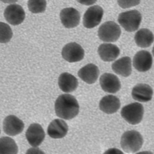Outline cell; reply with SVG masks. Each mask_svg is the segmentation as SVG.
<instances>
[{"mask_svg":"<svg viewBox=\"0 0 154 154\" xmlns=\"http://www.w3.org/2000/svg\"><path fill=\"white\" fill-rule=\"evenodd\" d=\"M0 133H1V130H0Z\"/></svg>","mask_w":154,"mask_h":154,"instance_id":"32","label":"cell"},{"mask_svg":"<svg viewBox=\"0 0 154 154\" xmlns=\"http://www.w3.org/2000/svg\"><path fill=\"white\" fill-rule=\"evenodd\" d=\"M142 20V16L140 12L132 10L124 12L119 16V23L127 32H132L139 29Z\"/></svg>","mask_w":154,"mask_h":154,"instance_id":"3","label":"cell"},{"mask_svg":"<svg viewBox=\"0 0 154 154\" xmlns=\"http://www.w3.org/2000/svg\"><path fill=\"white\" fill-rule=\"evenodd\" d=\"M27 5L32 13H43L46 9V2L45 0H28Z\"/></svg>","mask_w":154,"mask_h":154,"instance_id":"23","label":"cell"},{"mask_svg":"<svg viewBox=\"0 0 154 154\" xmlns=\"http://www.w3.org/2000/svg\"><path fill=\"white\" fill-rule=\"evenodd\" d=\"M133 63L134 68L139 72H146L152 66V56L147 51L141 50L135 54Z\"/></svg>","mask_w":154,"mask_h":154,"instance_id":"11","label":"cell"},{"mask_svg":"<svg viewBox=\"0 0 154 154\" xmlns=\"http://www.w3.org/2000/svg\"><path fill=\"white\" fill-rule=\"evenodd\" d=\"M134 38L136 44L139 47L147 48L153 44L154 36L150 30L142 28L136 32Z\"/></svg>","mask_w":154,"mask_h":154,"instance_id":"21","label":"cell"},{"mask_svg":"<svg viewBox=\"0 0 154 154\" xmlns=\"http://www.w3.org/2000/svg\"><path fill=\"white\" fill-rule=\"evenodd\" d=\"M100 75V70L97 66L89 63L80 69L78 76L82 81L89 85L94 84Z\"/></svg>","mask_w":154,"mask_h":154,"instance_id":"18","label":"cell"},{"mask_svg":"<svg viewBox=\"0 0 154 154\" xmlns=\"http://www.w3.org/2000/svg\"><path fill=\"white\" fill-rule=\"evenodd\" d=\"M143 143L142 135L136 130L126 131L121 137V147L128 154L136 153L142 147Z\"/></svg>","mask_w":154,"mask_h":154,"instance_id":"2","label":"cell"},{"mask_svg":"<svg viewBox=\"0 0 154 154\" xmlns=\"http://www.w3.org/2000/svg\"><path fill=\"white\" fill-rule=\"evenodd\" d=\"M153 94V89L147 84H137L134 87L132 91V98L137 102L141 103L150 101Z\"/></svg>","mask_w":154,"mask_h":154,"instance_id":"15","label":"cell"},{"mask_svg":"<svg viewBox=\"0 0 154 154\" xmlns=\"http://www.w3.org/2000/svg\"><path fill=\"white\" fill-rule=\"evenodd\" d=\"M121 29L117 23L108 21L102 24L98 30V36L102 41L107 42H115L121 35Z\"/></svg>","mask_w":154,"mask_h":154,"instance_id":"5","label":"cell"},{"mask_svg":"<svg viewBox=\"0 0 154 154\" xmlns=\"http://www.w3.org/2000/svg\"><path fill=\"white\" fill-rule=\"evenodd\" d=\"M6 21L13 26H18L25 20L26 13L23 8L17 4H11L6 8L4 11Z\"/></svg>","mask_w":154,"mask_h":154,"instance_id":"8","label":"cell"},{"mask_svg":"<svg viewBox=\"0 0 154 154\" xmlns=\"http://www.w3.org/2000/svg\"><path fill=\"white\" fill-rule=\"evenodd\" d=\"M103 15V8L99 5L90 7L84 14L83 24L84 26L91 29L100 23Z\"/></svg>","mask_w":154,"mask_h":154,"instance_id":"7","label":"cell"},{"mask_svg":"<svg viewBox=\"0 0 154 154\" xmlns=\"http://www.w3.org/2000/svg\"><path fill=\"white\" fill-rule=\"evenodd\" d=\"M24 127L23 122L16 116H8L3 122L4 132L10 136H15L21 134Z\"/></svg>","mask_w":154,"mask_h":154,"instance_id":"10","label":"cell"},{"mask_svg":"<svg viewBox=\"0 0 154 154\" xmlns=\"http://www.w3.org/2000/svg\"><path fill=\"white\" fill-rule=\"evenodd\" d=\"M152 53H153V55H154V46L153 48V50H152Z\"/></svg>","mask_w":154,"mask_h":154,"instance_id":"31","label":"cell"},{"mask_svg":"<svg viewBox=\"0 0 154 154\" xmlns=\"http://www.w3.org/2000/svg\"><path fill=\"white\" fill-rule=\"evenodd\" d=\"M18 147L14 140L8 137L0 138V154H17Z\"/></svg>","mask_w":154,"mask_h":154,"instance_id":"22","label":"cell"},{"mask_svg":"<svg viewBox=\"0 0 154 154\" xmlns=\"http://www.w3.org/2000/svg\"><path fill=\"white\" fill-rule=\"evenodd\" d=\"M62 56L63 59L69 63L80 62L84 59L85 51L82 47L76 42H70L62 49Z\"/></svg>","mask_w":154,"mask_h":154,"instance_id":"6","label":"cell"},{"mask_svg":"<svg viewBox=\"0 0 154 154\" xmlns=\"http://www.w3.org/2000/svg\"><path fill=\"white\" fill-rule=\"evenodd\" d=\"M1 1L5 4H13L17 2L18 0H1Z\"/></svg>","mask_w":154,"mask_h":154,"instance_id":"29","label":"cell"},{"mask_svg":"<svg viewBox=\"0 0 154 154\" xmlns=\"http://www.w3.org/2000/svg\"><path fill=\"white\" fill-rule=\"evenodd\" d=\"M103 154H125L122 151L119 149L115 148H112L108 149L107 150L103 153Z\"/></svg>","mask_w":154,"mask_h":154,"instance_id":"27","label":"cell"},{"mask_svg":"<svg viewBox=\"0 0 154 154\" xmlns=\"http://www.w3.org/2000/svg\"><path fill=\"white\" fill-rule=\"evenodd\" d=\"M60 19L64 27L74 28L79 25L81 15L80 12L74 8H66L60 12Z\"/></svg>","mask_w":154,"mask_h":154,"instance_id":"13","label":"cell"},{"mask_svg":"<svg viewBox=\"0 0 154 154\" xmlns=\"http://www.w3.org/2000/svg\"><path fill=\"white\" fill-rule=\"evenodd\" d=\"M13 36L11 28L7 23L0 22V43L6 44L9 42Z\"/></svg>","mask_w":154,"mask_h":154,"instance_id":"24","label":"cell"},{"mask_svg":"<svg viewBox=\"0 0 154 154\" xmlns=\"http://www.w3.org/2000/svg\"><path fill=\"white\" fill-rule=\"evenodd\" d=\"M78 85V81L76 77L67 72L61 74L59 77L58 85L63 92H73L77 88Z\"/></svg>","mask_w":154,"mask_h":154,"instance_id":"19","label":"cell"},{"mask_svg":"<svg viewBox=\"0 0 154 154\" xmlns=\"http://www.w3.org/2000/svg\"><path fill=\"white\" fill-rule=\"evenodd\" d=\"M140 0H118V4L122 8H128L139 5Z\"/></svg>","mask_w":154,"mask_h":154,"instance_id":"25","label":"cell"},{"mask_svg":"<svg viewBox=\"0 0 154 154\" xmlns=\"http://www.w3.org/2000/svg\"><path fill=\"white\" fill-rule=\"evenodd\" d=\"M113 71L120 76L128 77L131 74L132 61L129 57H123L113 63L112 64Z\"/></svg>","mask_w":154,"mask_h":154,"instance_id":"20","label":"cell"},{"mask_svg":"<svg viewBox=\"0 0 154 154\" xmlns=\"http://www.w3.org/2000/svg\"><path fill=\"white\" fill-rule=\"evenodd\" d=\"M136 154H153V153L150 151H143L137 153Z\"/></svg>","mask_w":154,"mask_h":154,"instance_id":"30","label":"cell"},{"mask_svg":"<svg viewBox=\"0 0 154 154\" xmlns=\"http://www.w3.org/2000/svg\"><path fill=\"white\" fill-rule=\"evenodd\" d=\"M26 154H45L44 152L40 150L38 148H30L27 150Z\"/></svg>","mask_w":154,"mask_h":154,"instance_id":"26","label":"cell"},{"mask_svg":"<svg viewBox=\"0 0 154 154\" xmlns=\"http://www.w3.org/2000/svg\"><path fill=\"white\" fill-rule=\"evenodd\" d=\"M144 107L140 103H134L125 105L121 110V116L130 125H136L141 122L143 117Z\"/></svg>","mask_w":154,"mask_h":154,"instance_id":"4","label":"cell"},{"mask_svg":"<svg viewBox=\"0 0 154 154\" xmlns=\"http://www.w3.org/2000/svg\"><path fill=\"white\" fill-rule=\"evenodd\" d=\"M100 84L102 89L106 92L115 94L121 88L119 79L113 74L105 73L100 76Z\"/></svg>","mask_w":154,"mask_h":154,"instance_id":"12","label":"cell"},{"mask_svg":"<svg viewBox=\"0 0 154 154\" xmlns=\"http://www.w3.org/2000/svg\"><path fill=\"white\" fill-rule=\"evenodd\" d=\"M100 110L107 114L116 113L121 107V102L118 97L113 95L105 96L99 103Z\"/></svg>","mask_w":154,"mask_h":154,"instance_id":"17","label":"cell"},{"mask_svg":"<svg viewBox=\"0 0 154 154\" xmlns=\"http://www.w3.org/2000/svg\"><path fill=\"white\" fill-rule=\"evenodd\" d=\"M26 136L30 145L33 147H37L44 141L45 134L41 125L38 123H33L27 129Z\"/></svg>","mask_w":154,"mask_h":154,"instance_id":"9","label":"cell"},{"mask_svg":"<svg viewBox=\"0 0 154 154\" xmlns=\"http://www.w3.org/2000/svg\"><path fill=\"white\" fill-rule=\"evenodd\" d=\"M76 1L80 4L85 5H92L97 1V0H76Z\"/></svg>","mask_w":154,"mask_h":154,"instance_id":"28","label":"cell"},{"mask_svg":"<svg viewBox=\"0 0 154 154\" xmlns=\"http://www.w3.org/2000/svg\"><path fill=\"white\" fill-rule=\"evenodd\" d=\"M79 110L80 106L77 99L70 94H62L56 100V114L62 119H73L78 115Z\"/></svg>","mask_w":154,"mask_h":154,"instance_id":"1","label":"cell"},{"mask_svg":"<svg viewBox=\"0 0 154 154\" xmlns=\"http://www.w3.org/2000/svg\"><path fill=\"white\" fill-rule=\"evenodd\" d=\"M68 131V125L62 119H55L51 122L48 128V134L54 139L63 138Z\"/></svg>","mask_w":154,"mask_h":154,"instance_id":"14","label":"cell"},{"mask_svg":"<svg viewBox=\"0 0 154 154\" xmlns=\"http://www.w3.org/2000/svg\"><path fill=\"white\" fill-rule=\"evenodd\" d=\"M98 53L100 59L104 62L114 61L119 56V48L112 44H103L99 46Z\"/></svg>","mask_w":154,"mask_h":154,"instance_id":"16","label":"cell"}]
</instances>
